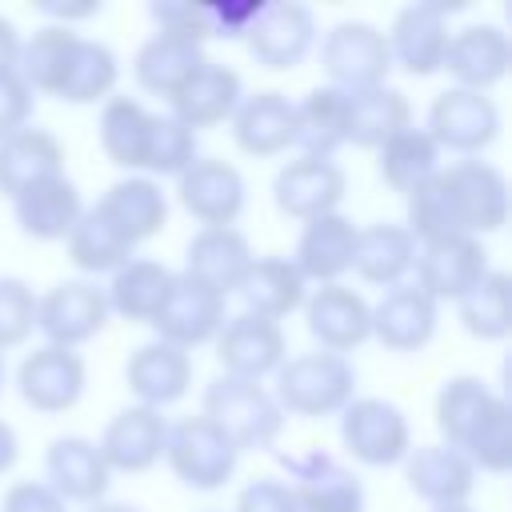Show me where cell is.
Instances as JSON below:
<instances>
[{
  "label": "cell",
  "mask_w": 512,
  "mask_h": 512,
  "mask_svg": "<svg viewBox=\"0 0 512 512\" xmlns=\"http://www.w3.org/2000/svg\"><path fill=\"white\" fill-rule=\"evenodd\" d=\"M124 380L128 388L136 392V400L144 408H164V404H176L188 384H192V356L164 344V340H148L140 344L128 364H124Z\"/></svg>",
  "instance_id": "obj_27"
},
{
  "label": "cell",
  "mask_w": 512,
  "mask_h": 512,
  "mask_svg": "<svg viewBox=\"0 0 512 512\" xmlns=\"http://www.w3.org/2000/svg\"><path fill=\"white\" fill-rule=\"evenodd\" d=\"M508 60H512V48H508L504 28H496V24H468V28L448 36L440 68L456 80V88L488 92L492 84L504 80Z\"/></svg>",
  "instance_id": "obj_20"
},
{
  "label": "cell",
  "mask_w": 512,
  "mask_h": 512,
  "mask_svg": "<svg viewBox=\"0 0 512 512\" xmlns=\"http://www.w3.org/2000/svg\"><path fill=\"white\" fill-rule=\"evenodd\" d=\"M16 208V224L24 236L32 240H64L72 232V224L80 220L84 204H80V188L68 176H52L28 192H20L12 200Z\"/></svg>",
  "instance_id": "obj_31"
},
{
  "label": "cell",
  "mask_w": 512,
  "mask_h": 512,
  "mask_svg": "<svg viewBox=\"0 0 512 512\" xmlns=\"http://www.w3.org/2000/svg\"><path fill=\"white\" fill-rule=\"evenodd\" d=\"M20 60V32L8 16H0V72H16Z\"/></svg>",
  "instance_id": "obj_52"
},
{
  "label": "cell",
  "mask_w": 512,
  "mask_h": 512,
  "mask_svg": "<svg viewBox=\"0 0 512 512\" xmlns=\"http://www.w3.org/2000/svg\"><path fill=\"white\" fill-rule=\"evenodd\" d=\"M412 124V108L400 88L376 84L364 92H348V144L380 148L388 136Z\"/></svg>",
  "instance_id": "obj_39"
},
{
  "label": "cell",
  "mask_w": 512,
  "mask_h": 512,
  "mask_svg": "<svg viewBox=\"0 0 512 512\" xmlns=\"http://www.w3.org/2000/svg\"><path fill=\"white\" fill-rule=\"evenodd\" d=\"M244 100V84H240V72L228 68V64H216V60H204L176 92H172V120H180L184 128H212L220 120H232L236 104Z\"/></svg>",
  "instance_id": "obj_23"
},
{
  "label": "cell",
  "mask_w": 512,
  "mask_h": 512,
  "mask_svg": "<svg viewBox=\"0 0 512 512\" xmlns=\"http://www.w3.org/2000/svg\"><path fill=\"white\" fill-rule=\"evenodd\" d=\"M236 292L244 296V312L280 324V316H288L292 308L304 304V276L296 272V264L288 256H260V260H252V268L244 272Z\"/></svg>",
  "instance_id": "obj_34"
},
{
  "label": "cell",
  "mask_w": 512,
  "mask_h": 512,
  "mask_svg": "<svg viewBox=\"0 0 512 512\" xmlns=\"http://www.w3.org/2000/svg\"><path fill=\"white\" fill-rule=\"evenodd\" d=\"M404 480L424 504L452 508V504H468L476 488V468L468 464L464 452L448 444H416L404 456Z\"/></svg>",
  "instance_id": "obj_22"
},
{
  "label": "cell",
  "mask_w": 512,
  "mask_h": 512,
  "mask_svg": "<svg viewBox=\"0 0 512 512\" xmlns=\"http://www.w3.org/2000/svg\"><path fill=\"white\" fill-rule=\"evenodd\" d=\"M20 456V440H16V428L8 420H0V472H8Z\"/></svg>",
  "instance_id": "obj_54"
},
{
  "label": "cell",
  "mask_w": 512,
  "mask_h": 512,
  "mask_svg": "<svg viewBox=\"0 0 512 512\" xmlns=\"http://www.w3.org/2000/svg\"><path fill=\"white\" fill-rule=\"evenodd\" d=\"M416 288L440 304V300H460L468 296L484 276H488V248L476 236H448L416 248Z\"/></svg>",
  "instance_id": "obj_10"
},
{
  "label": "cell",
  "mask_w": 512,
  "mask_h": 512,
  "mask_svg": "<svg viewBox=\"0 0 512 512\" xmlns=\"http://www.w3.org/2000/svg\"><path fill=\"white\" fill-rule=\"evenodd\" d=\"M292 112H296L292 144L300 148V156L332 160V152L340 144H348V92H340L332 84L312 88L300 104H292Z\"/></svg>",
  "instance_id": "obj_30"
},
{
  "label": "cell",
  "mask_w": 512,
  "mask_h": 512,
  "mask_svg": "<svg viewBox=\"0 0 512 512\" xmlns=\"http://www.w3.org/2000/svg\"><path fill=\"white\" fill-rule=\"evenodd\" d=\"M432 144L444 152L476 156L500 136V108L488 92H468V88H444L432 108H428V128Z\"/></svg>",
  "instance_id": "obj_7"
},
{
  "label": "cell",
  "mask_w": 512,
  "mask_h": 512,
  "mask_svg": "<svg viewBox=\"0 0 512 512\" xmlns=\"http://www.w3.org/2000/svg\"><path fill=\"white\" fill-rule=\"evenodd\" d=\"M176 196L184 212L196 216L204 228H236L248 188L236 164L216 160V156H196L176 176Z\"/></svg>",
  "instance_id": "obj_12"
},
{
  "label": "cell",
  "mask_w": 512,
  "mask_h": 512,
  "mask_svg": "<svg viewBox=\"0 0 512 512\" xmlns=\"http://www.w3.org/2000/svg\"><path fill=\"white\" fill-rule=\"evenodd\" d=\"M460 452L468 456L472 468H484L492 476H504L508 472V464H512V408H508L504 396L492 400V408L468 432V440H464Z\"/></svg>",
  "instance_id": "obj_45"
},
{
  "label": "cell",
  "mask_w": 512,
  "mask_h": 512,
  "mask_svg": "<svg viewBox=\"0 0 512 512\" xmlns=\"http://www.w3.org/2000/svg\"><path fill=\"white\" fill-rule=\"evenodd\" d=\"M152 120L136 96H108L100 108V148L116 168H144L148 160V140H152Z\"/></svg>",
  "instance_id": "obj_36"
},
{
  "label": "cell",
  "mask_w": 512,
  "mask_h": 512,
  "mask_svg": "<svg viewBox=\"0 0 512 512\" xmlns=\"http://www.w3.org/2000/svg\"><path fill=\"white\" fill-rule=\"evenodd\" d=\"M44 484L68 504H100V496L108 492V464L96 448V440L88 436H56L44 452Z\"/></svg>",
  "instance_id": "obj_21"
},
{
  "label": "cell",
  "mask_w": 512,
  "mask_h": 512,
  "mask_svg": "<svg viewBox=\"0 0 512 512\" xmlns=\"http://www.w3.org/2000/svg\"><path fill=\"white\" fill-rule=\"evenodd\" d=\"M84 512H140L136 504H116V500H100V504H88Z\"/></svg>",
  "instance_id": "obj_55"
},
{
  "label": "cell",
  "mask_w": 512,
  "mask_h": 512,
  "mask_svg": "<svg viewBox=\"0 0 512 512\" xmlns=\"http://www.w3.org/2000/svg\"><path fill=\"white\" fill-rule=\"evenodd\" d=\"M192 160H196V132H192V128H184L180 120H172V116H160V112H156L144 172H156V176H180Z\"/></svg>",
  "instance_id": "obj_46"
},
{
  "label": "cell",
  "mask_w": 512,
  "mask_h": 512,
  "mask_svg": "<svg viewBox=\"0 0 512 512\" xmlns=\"http://www.w3.org/2000/svg\"><path fill=\"white\" fill-rule=\"evenodd\" d=\"M376 172L392 192H412L416 184H424L428 176L440 172V148L432 144V136L424 128H400L396 136H388L376 148Z\"/></svg>",
  "instance_id": "obj_41"
},
{
  "label": "cell",
  "mask_w": 512,
  "mask_h": 512,
  "mask_svg": "<svg viewBox=\"0 0 512 512\" xmlns=\"http://www.w3.org/2000/svg\"><path fill=\"white\" fill-rule=\"evenodd\" d=\"M0 512H68V508H64V500L44 480H16L4 492Z\"/></svg>",
  "instance_id": "obj_51"
},
{
  "label": "cell",
  "mask_w": 512,
  "mask_h": 512,
  "mask_svg": "<svg viewBox=\"0 0 512 512\" xmlns=\"http://www.w3.org/2000/svg\"><path fill=\"white\" fill-rule=\"evenodd\" d=\"M252 248L244 240L240 228H200L188 240L184 252V276L200 280L204 288H212L216 296H228L240 288L244 272L252 268Z\"/></svg>",
  "instance_id": "obj_24"
},
{
  "label": "cell",
  "mask_w": 512,
  "mask_h": 512,
  "mask_svg": "<svg viewBox=\"0 0 512 512\" xmlns=\"http://www.w3.org/2000/svg\"><path fill=\"white\" fill-rule=\"evenodd\" d=\"M444 200L452 212V224L460 236H484L496 232L508 220V180L488 160H456L440 168Z\"/></svg>",
  "instance_id": "obj_3"
},
{
  "label": "cell",
  "mask_w": 512,
  "mask_h": 512,
  "mask_svg": "<svg viewBox=\"0 0 512 512\" xmlns=\"http://www.w3.org/2000/svg\"><path fill=\"white\" fill-rule=\"evenodd\" d=\"M40 12L56 16L60 24H68V20H84V16H96V12H100V4H40Z\"/></svg>",
  "instance_id": "obj_53"
},
{
  "label": "cell",
  "mask_w": 512,
  "mask_h": 512,
  "mask_svg": "<svg viewBox=\"0 0 512 512\" xmlns=\"http://www.w3.org/2000/svg\"><path fill=\"white\" fill-rule=\"evenodd\" d=\"M292 476V496L300 512H364V484L352 468H344L332 452L308 448L296 456H280Z\"/></svg>",
  "instance_id": "obj_11"
},
{
  "label": "cell",
  "mask_w": 512,
  "mask_h": 512,
  "mask_svg": "<svg viewBox=\"0 0 512 512\" xmlns=\"http://www.w3.org/2000/svg\"><path fill=\"white\" fill-rule=\"evenodd\" d=\"M68 240V260L80 268V272H116L132 260L136 244L92 204L80 212V220L72 224V232L64 236Z\"/></svg>",
  "instance_id": "obj_40"
},
{
  "label": "cell",
  "mask_w": 512,
  "mask_h": 512,
  "mask_svg": "<svg viewBox=\"0 0 512 512\" xmlns=\"http://www.w3.org/2000/svg\"><path fill=\"white\" fill-rule=\"evenodd\" d=\"M148 16L156 20V28L164 36H176V40H188V44H200L208 36H216L212 28V4H188V0H156L148 8Z\"/></svg>",
  "instance_id": "obj_48"
},
{
  "label": "cell",
  "mask_w": 512,
  "mask_h": 512,
  "mask_svg": "<svg viewBox=\"0 0 512 512\" xmlns=\"http://www.w3.org/2000/svg\"><path fill=\"white\" fill-rule=\"evenodd\" d=\"M416 260V240L404 232V224H368L356 228V252H352V268L364 284H404V276L412 272Z\"/></svg>",
  "instance_id": "obj_33"
},
{
  "label": "cell",
  "mask_w": 512,
  "mask_h": 512,
  "mask_svg": "<svg viewBox=\"0 0 512 512\" xmlns=\"http://www.w3.org/2000/svg\"><path fill=\"white\" fill-rule=\"evenodd\" d=\"M220 324H224V296H216L212 288H204L200 280H192L184 272L172 276V288H168L160 312L152 316L156 340H164L180 352L216 340Z\"/></svg>",
  "instance_id": "obj_14"
},
{
  "label": "cell",
  "mask_w": 512,
  "mask_h": 512,
  "mask_svg": "<svg viewBox=\"0 0 512 512\" xmlns=\"http://www.w3.org/2000/svg\"><path fill=\"white\" fill-rule=\"evenodd\" d=\"M32 108H36L32 88L16 72H0V140L20 132V128H28Z\"/></svg>",
  "instance_id": "obj_50"
},
{
  "label": "cell",
  "mask_w": 512,
  "mask_h": 512,
  "mask_svg": "<svg viewBox=\"0 0 512 512\" xmlns=\"http://www.w3.org/2000/svg\"><path fill=\"white\" fill-rule=\"evenodd\" d=\"M352 252H356V224L340 212L316 216L304 224L300 240H296V272L316 284H340V276L352 268Z\"/></svg>",
  "instance_id": "obj_28"
},
{
  "label": "cell",
  "mask_w": 512,
  "mask_h": 512,
  "mask_svg": "<svg viewBox=\"0 0 512 512\" xmlns=\"http://www.w3.org/2000/svg\"><path fill=\"white\" fill-rule=\"evenodd\" d=\"M204 48L200 44H188V40H176V36H148L132 60V72H136V84L152 96H164L172 100V92L204 64Z\"/></svg>",
  "instance_id": "obj_38"
},
{
  "label": "cell",
  "mask_w": 512,
  "mask_h": 512,
  "mask_svg": "<svg viewBox=\"0 0 512 512\" xmlns=\"http://www.w3.org/2000/svg\"><path fill=\"white\" fill-rule=\"evenodd\" d=\"M164 444H168V420H164V412L144 408V404H132V408H120L104 424L96 448H100L108 472H148L164 456Z\"/></svg>",
  "instance_id": "obj_19"
},
{
  "label": "cell",
  "mask_w": 512,
  "mask_h": 512,
  "mask_svg": "<svg viewBox=\"0 0 512 512\" xmlns=\"http://www.w3.org/2000/svg\"><path fill=\"white\" fill-rule=\"evenodd\" d=\"M304 320H308V332L320 344V352H336V356L360 348L372 336L368 300L344 284H320L304 300Z\"/></svg>",
  "instance_id": "obj_18"
},
{
  "label": "cell",
  "mask_w": 512,
  "mask_h": 512,
  "mask_svg": "<svg viewBox=\"0 0 512 512\" xmlns=\"http://www.w3.org/2000/svg\"><path fill=\"white\" fill-rule=\"evenodd\" d=\"M200 416L216 424L236 452H264L280 440V428H284V412L276 408L264 384L224 376V372L204 388Z\"/></svg>",
  "instance_id": "obj_2"
},
{
  "label": "cell",
  "mask_w": 512,
  "mask_h": 512,
  "mask_svg": "<svg viewBox=\"0 0 512 512\" xmlns=\"http://www.w3.org/2000/svg\"><path fill=\"white\" fill-rule=\"evenodd\" d=\"M236 512H300L296 508V496L284 480L276 476H256L240 488L236 496Z\"/></svg>",
  "instance_id": "obj_49"
},
{
  "label": "cell",
  "mask_w": 512,
  "mask_h": 512,
  "mask_svg": "<svg viewBox=\"0 0 512 512\" xmlns=\"http://www.w3.org/2000/svg\"><path fill=\"white\" fill-rule=\"evenodd\" d=\"M88 384V368L84 356L72 348H56V344H40L32 348L20 368H16V388L20 400L36 412H68L80 404Z\"/></svg>",
  "instance_id": "obj_13"
},
{
  "label": "cell",
  "mask_w": 512,
  "mask_h": 512,
  "mask_svg": "<svg viewBox=\"0 0 512 512\" xmlns=\"http://www.w3.org/2000/svg\"><path fill=\"white\" fill-rule=\"evenodd\" d=\"M36 328V292L20 276H0V356L20 348Z\"/></svg>",
  "instance_id": "obj_47"
},
{
  "label": "cell",
  "mask_w": 512,
  "mask_h": 512,
  "mask_svg": "<svg viewBox=\"0 0 512 512\" xmlns=\"http://www.w3.org/2000/svg\"><path fill=\"white\" fill-rule=\"evenodd\" d=\"M460 4H444V0H420L396 12L392 32H384L388 40V56L392 64H400L408 76H432L440 72L444 48H448V12H456Z\"/></svg>",
  "instance_id": "obj_15"
},
{
  "label": "cell",
  "mask_w": 512,
  "mask_h": 512,
  "mask_svg": "<svg viewBox=\"0 0 512 512\" xmlns=\"http://www.w3.org/2000/svg\"><path fill=\"white\" fill-rule=\"evenodd\" d=\"M344 168L336 160H312V156H296L288 160L276 180H272V200L284 216L292 220H316L336 212V204L344 200Z\"/></svg>",
  "instance_id": "obj_17"
},
{
  "label": "cell",
  "mask_w": 512,
  "mask_h": 512,
  "mask_svg": "<svg viewBox=\"0 0 512 512\" xmlns=\"http://www.w3.org/2000/svg\"><path fill=\"white\" fill-rule=\"evenodd\" d=\"M0 392H4V356H0Z\"/></svg>",
  "instance_id": "obj_57"
},
{
  "label": "cell",
  "mask_w": 512,
  "mask_h": 512,
  "mask_svg": "<svg viewBox=\"0 0 512 512\" xmlns=\"http://www.w3.org/2000/svg\"><path fill=\"white\" fill-rule=\"evenodd\" d=\"M432 512H476L472 504H452V508H432Z\"/></svg>",
  "instance_id": "obj_56"
},
{
  "label": "cell",
  "mask_w": 512,
  "mask_h": 512,
  "mask_svg": "<svg viewBox=\"0 0 512 512\" xmlns=\"http://www.w3.org/2000/svg\"><path fill=\"white\" fill-rule=\"evenodd\" d=\"M108 324V300L104 288L92 280H60L44 296H36V328L44 332V344L56 348H80Z\"/></svg>",
  "instance_id": "obj_9"
},
{
  "label": "cell",
  "mask_w": 512,
  "mask_h": 512,
  "mask_svg": "<svg viewBox=\"0 0 512 512\" xmlns=\"http://www.w3.org/2000/svg\"><path fill=\"white\" fill-rule=\"evenodd\" d=\"M460 324L476 340H504L512 332V312H508V272L488 268V276L456 300Z\"/></svg>",
  "instance_id": "obj_44"
},
{
  "label": "cell",
  "mask_w": 512,
  "mask_h": 512,
  "mask_svg": "<svg viewBox=\"0 0 512 512\" xmlns=\"http://www.w3.org/2000/svg\"><path fill=\"white\" fill-rule=\"evenodd\" d=\"M320 64H324L332 88H340V92L376 88L392 72L388 40L368 20H340L336 28H328V36L320 44Z\"/></svg>",
  "instance_id": "obj_5"
},
{
  "label": "cell",
  "mask_w": 512,
  "mask_h": 512,
  "mask_svg": "<svg viewBox=\"0 0 512 512\" xmlns=\"http://www.w3.org/2000/svg\"><path fill=\"white\" fill-rule=\"evenodd\" d=\"M52 176H64V144L52 132L20 128L0 140V196L16 200Z\"/></svg>",
  "instance_id": "obj_29"
},
{
  "label": "cell",
  "mask_w": 512,
  "mask_h": 512,
  "mask_svg": "<svg viewBox=\"0 0 512 512\" xmlns=\"http://www.w3.org/2000/svg\"><path fill=\"white\" fill-rule=\"evenodd\" d=\"M116 76H120V60L108 44L100 40H84L76 44V56L68 64V76L56 92V100H68V104H96V100H108L112 88H116Z\"/></svg>",
  "instance_id": "obj_43"
},
{
  "label": "cell",
  "mask_w": 512,
  "mask_h": 512,
  "mask_svg": "<svg viewBox=\"0 0 512 512\" xmlns=\"http://www.w3.org/2000/svg\"><path fill=\"white\" fill-rule=\"evenodd\" d=\"M356 368L348 356L336 352H300L288 356L276 368V408L304 416V420H320V416H336L344 412L356 396Z\"/></svg>",
  "instance_id": "obj_1"
},
{
  "label": "cell",
  "mask_w": 512,
  "mask_h": 512,
  "mask_svg": "<svg viewBox=\"0 0 512 512\" xmlns=\"http://www.w3.org/2000/svg\"><path fill=\"white\" fill-rule=\"evenodd\" d=\"M96 208L132 240H148L156 236L164 224H168V200L160 192V184L152 176H128V180H116L100 200Z\"/></svg>",
  "instance_id": "obj_32"
},
{
  "label": "cell",
  "mask_w": 512,
  "mask_h": 512,
  "mask_svg": "<svg viewBox=\"0 0 512 512\" xmlns=\"http://www.w3.org/2000/svg\"><path fill=\"white\" fill-rule=\"evenodd\" d=\"M172 276H176L172 268L132 256L124 268L112 272V284L104 288L108 312H116L124 320H136V324H152V316L160 312V304L172 288Z\"/></svg>",
  "instance_id": "obj_37"
},
{
  "label": "cell",
  "mask_w": 512,
  "mask_h": 512,
  "mask_svg": "<svg viewBox=\"0 0 512 512\" xmlns=\"http://www.w3.org/2000/svg\"><path fill=\"white\" fill-rule=\"evenodd\" d=\"M80 32L72 24H44L32 32V40H20V60H16V76L32 88V92H48L56 96L68 64L76 56Z\"/></svg>",
  "instance_id": "obj_35"
},
{
  "label": "cell",
  "mask_w": 512,
  "mask_h": 512,
  "mask_svg": "<svg viewBox=\"0 0 512 512\" xmlns=\"http://www.w3.org/2000/svg\"><path fill=\"white\" fill-rule=\"evenodd\" d=\"M340 440H344V452L368 468L400 464L412 448L404 412L380 396H360L340 412Z\"/></svg>",
  "instance_id": "obj_6"
},
{
  "label": "cell",
  "mask_w": 512,
  "mask_h": 512,
  "mask_svg": "<svg viewBox=\"0 0 512 512\" xmlns=\"http://www.w3.org/2000/svg\"><path fill=\"white\" fill-rule=\"evenodd\" d=\"M492 400H496V392L480 376H452V380H444V388L436 392V428L444 432V444L460 452L468 432L492 408Z\"/></svg>",
  "instance_id": "obj_42"
},
{
  "label": "cell",
  "mask_w": 512,
  "mask_h": 512,
  "mask_svg": "<svg viewBox=\"0 0 512 512\" xmlns=\"http://www.w3.org/2000/svg\"><path fill=\"white\" fill-rule=\"evenodd\" d=\"M296 112L284 92H252L232 112V140L248 156H280L292 148Z\"/></svg>",
  "instance_id": "obj_26"
},
{
  "label": "cell",
  "mask_w": 512,
  "mask_h": 512,
  "mask_svg": "<svg viewBox=\"0 0 512 512\" xmlns=\"http://www.w3.org/2000/svg\"><path fill=\"white\" fill-rule=\"evenodd\" d=\"M216 360H220L224 376L260 384L268 372H276L284 364V332L276 320H264L252 312L224 316V324L216 332Z\"/></svg>",
  "instance_id": "obj_16"
},
{
  "label": "cell",
  "mask_w": 512,
  "mask_h": 512,
  "mask_svg": "<svg viewBox=\"0 0 512 512\" xmlns=\"http://www.w3.org/2000/svg\"><path fill=\"white\" fill-rule=\"evenodd\" d=\"M248 40V56L268 68V72H292L296 64H304V56L316 44V16L308 4L296 0H276V4H260L252 28L244 32Z\"/></svg>",
  "instance_id": "obj_8"
},
{
  "label": "cell",
  "mask_w": 512,
  "mask_h": 512,
  "mask_svg": "<svg viewBox=\"0 0 512 512\" xmlns=\"http://www.w3.org/2000/svg\"><path fill=\"white\" fill-rule=\"evenodd\" d=\"M372 336L392 352H420L436 336V304L408 280L392 284L372 308Z\"/></svg>",
  "instance_id": "obj_25"
},
{
  "label": "cell",
  "mask_w": 512,
  "mask_h": 512,
  "mask_svg": "<svg viewBox=\"0 0 512 512\" xmlns=\"http://www.w3.org/2000/svg\"><path fill=\"white\" fill-rule=\"evenodd\" d=\"M164 460H168V468L176 472L180 484H188L196 492H216L232 480L240 452L204 416H184L180 424H168Z\"/></svg>",
  "instance_id": "obj_4"
}]
</instances>
